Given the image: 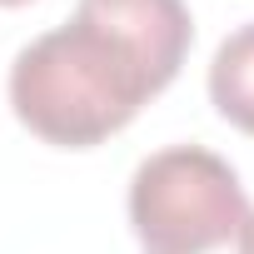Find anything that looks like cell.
<instances>
[{
  "label": "cell",
  "mask_w": 254,
  "mask_h": 254,
  "mask_svg": "<svg viewBox=\"0 0 254 254\" xmlns=\"http://www.w3.org/2000/svg\"><path fill=\"white\" fill-rule=\"evenodd\" d=\"M190 40L185 0H80L65 25L20 45L10 110L45 145H105L180 75Z\"/></svg>",
  "instance_id": "obj_1"
},
{
  "label": "cell",
  "mask_w": 254,
  "mask_h": 254,
  "mask_svg": "<svg viewBox=\"0 0 254 254\" xmlns=\"http://www.w3.org/2000/svg\"><path fill=\"white\" fill-rule=\"evenodd\" d=\"M254 214L229 160L204 145H170L130 175V229L145 254H209Z\"/></svg>",
  "instance_id": "obj_2"
},
{
  "label": "cell",
  "mask_w": 254,
  "mask_h": 254,
  "mask_svg": "<svg viewBox=\"0 0 254 254\" xmlns=\"http://www.w3.org/2000/svg\"><path fill=\"white\" fill-rule=\"evenodd\" d=\"M209 105L234 130L254 135V20L219 40L209 60Z\"/></svg>",
  "instance_id": "obj_3"
},
{
  "label": "cell",
  "mask_w": 254,
  "mask_h": 254,
  "mask_svg": "<svg viewBox=\"0 0 254 254\" xmlns=\"http://www.w3.org/2000/svg\"><path fill=\"white\" fill-rule=\"evenodd\" d=\"M209 254H254V214H249V224H244L234 239H224V244L209 249Z\"/></svg>",
  "instance_id": "obj_4"
},
{
  "label": "cell",
  "mask_w": 254,
  "mask_h": 254,
  "mask_svg": "<svg viewBox=\"0 0 254 254\" xmlns=\"http://www.w3.org/2000/svg\"><path fill=\"white\" fill-rule=\"evenodd\" d=\"M0 5H5V10H15V5H30V0H0Z\"/></svg>",
  "instance_id": "obj_5"
}]
</instances>
